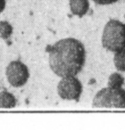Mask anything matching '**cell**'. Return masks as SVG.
I'll list each match as a JSON object with an SVG mask.
<instances>
[{
  "instance_id": "obj_1",
  "label": "cell",
  "mask_w": 125,
  "mask_h": 130,
  "mask_svg": "<svg viewBox=\"0 0 125 130\" xmlns=\"http://www.w3.org/2000/svg\"><path fill=\"white\" fill-rule=\"evenodd\" d=\"M85 60V48L76 38L61 39L50 48V67L58 77H76L83 70Z\"/></svg>"
},
{
  "instance_id": "obj_11",
  "label": "cell",
  "mask_w": 125,
  "mask_h": 130,
  "mask_svg": "<svg viewBox=\"0 0 125 130\" xmlns=\"http://www.w3.org/2000/svg\"><path fill=\"white\" fill-rule=\"evenodd\" d=\"M95 4H100V5H109L116 3L118 0H93Z\"/></svg>"
},
{
  "instance_id": "obj_2",
  "label": "cell",
  "mask_w": 125,
  "mask_h": 130,
  "mask_svg": "<svg viewBox=\"0 0 125 130\" xmlns=\"http://www.w3.org/2000/svg\"><path fill=\"white\" fill-rule=\"evenodd\" d=\"M102 45L111 52L125 48V24L117 20H110L102 34Z\"/></svg>"
},
{
  "instance_id": "obj_4",
  "label": "cell",
  "mask_w": 125,
  "mask_h": 130,
  "mask_svg": "<svg viewBox=\"0 0 125 130\" xmlns=\"http://www.w3.org/2000/svg\"><path fill=\"white\" fill-rule=\"evenodd\" d=\"M57 92L61 99L77 101L83 92V86L76 77H65L58 83Z\"/></svg>"
},
{
  "instance_id": "obj_6",
  "label": "cell",
  "mask_w": 125,
  "mask_h": 130,
  "mask_svg": "<svg viewBox=\"0 0 125 130\" xmlns=\"http://www.w3.org/2000/svg\"><path fill=\"white\" fill-rule=\"evenodd\" d=\"M70 9L73 14L82 17L89 9V0H70Z\"/></svg>"
},
{
  "instance_id": "obj_3",
  "label": "cell",
  "mask_w": 125,
  "mask_h": 130,
  "mask_svg": "<svg viewBox=\"0 0 125 130\" xmlns=\"http://www.w3.org/2000/svg\"><path fill=\"white\" fill-rule=\"evenodd\" d=\"M92 106L125 109V90L122 88H104L95 94Z\"/></svg>"
},
{
  "instance_id": "obj_8",
  "label": "cell",
  "mask_w": 125,
  "mask_h": 130,
  "mask_svg": "<svg viewBox=\"0 0 125 130\" xmlns=\"http://www.w3.org/2000/svg\"><path fill=\"white\" fill-rule=\"evenodd\" d=\"M114 65L120 72H125V48L116 52L114 55Z\"/></svg>"
},
{
  "instance_id": "obj_12",
  "label": "cell",
  "mask_w": 125,
  "mask_h": 130,
  "mask_svg": "<svg viewBox=\"0 0 125 130\" xmlns=\"http://www.w3.org/2000/svg\"><path fill=\"white\" fill-rule=\"evenodd\" d=\"M5 5H6L5 0H0V14L4 10V9H5Z\"/></svg>"
},
{
  "instance_id": "obj_5",
  "label": "cell",
  "mask_w": 125,
  "mask_h": 130,
  "mask_svg": "<svg viewBox=\"0 0 125 130\" xmlns=\"http://www.w3.org/2000/svg\"><path fill=\"white\" fill-rule=\"evenodd\" d=\"M29 76L27 67L20 60L11 61L6 68L7 80L14 88L25 85L28 81Z\"/></svg>"
},
{
  "instance_id": "obj_9",
  "label": "cell",
  "mask_w": 125,
  "mask_h": 130,
  "mask_svg": "<svg viewBox=\"0 0 125 130\" xmlns=\"http://www.w3.org/2000/svg\"><path fill=\"white\" fill-rule=\"evenodd\" d=\"M13 33V27L8 21H0V38L8 40Z\"/></svg>"
},
{
  "instance_id": "obj_10",
  "label": "cell",
  "mask_w": 125,
  "mask_h": 130,
  "mask_svg": "<svg viewBox=\"0 0 125 130\" xmlns=\"http://www.w3.org/2000/svg\"><path fill=\"white\" fill-rule=\"evenodd\" d=\"M124 83V78L119 73H112L108 78V87L122 88Z\"/></svg>"
},
{
  "instance_id": "obj_7",
  "label": "cell",
  "mask_w": 125,
  "mask_h": 130,
  "mask_svg": "<svg viewBox=\"0 0 125 130\" xmlns=\"http://www.w3.org/2000/svg\"><path fill=\"white\" fill-rule=\"evenodd\" d=\"M16 105V99L13 94L7 91L0 92V108L11 109Z\"/></svg>"
}]
</instances>
